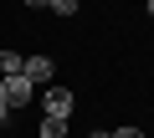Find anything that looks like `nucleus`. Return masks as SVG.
Listing matches in <instances>:
<instances>
[{
    "label": "nucleus",
    "mask_w": 154,
    "mask_h": 138,
    "mask_svg": "<svg viewBox=\"0 0 154 138\" xmlns=\"http://www.w3.org/2000/svg\"><path fill=\"white\" fill-rule=\"evenodd\" d=\"M72 107H77V97H72V87H62V82H51L46 92H41V118H72Z\"/></svg>",
    "instance_id": "f257e3e1"
},
{
    "label": "nucleus",
    "mask_w": 154,
    "mask_h": 138,
    "mask_svg": "<svg viewBox=\"0 0 154 138\" xmlns=\"http://www.w3.org/2000/svg\"><path fill=\"white\" fill-rule=\"evenodd\" d=\"M31 97H36V87H31L26 77H5V82H0V102H5L11 113H16V107H26Z\"/></svg>",
    "instance_id": "f03ea898"
},
{
    "label": "nucleus",
    "mask_w": 154,
    "mask_h": 138,
    "mask_svg": "<svg viewBox=\"0 0 154 138\" xmlns=\"http://www.w3.org/2000/svg\"><path fill=\"white\" fill-rule=\"evenodd\" d=\"M51 56H26V66H21V77L31 82V87H51Z\"/></svg>",
    "instance_id": "7ed1b4c3"
},
{
    "label": "nucleus",
    "mask_w": 154,
    "mask_h": 138,
    "mask_svg": "<svg viewBox=\"0 0 154 138\" xmlns=\"http://www.w3.org/2000/svg\"><path fill=\"white\" fill-rule=\"evenodd\" d=\"M21 66H26V56H21L16 46H5V51H0V72H5V77H21Z\"/></svg>",
    "instance_id": "20e7f679"
},
{
    "label": "nucleus",
    "mask_w": 154,
    "mask_h": 138,
    "mask_svg": "<svg viewBox=\"0 0 154 138\" xmlns=\"http://www.w3.org/2000/svg\"><path fill=\"white\" fill-rule=\"evenodd\" d=\"M41 138H67V123L62 118H41Z\"/></svg>",
    "instance_id": "39448f33"
},
{
    "label": "nucleus",
    "mask_w": 154,
    "mask_h": 138,
    "mask_svg": "<svg viewBox=\"0 0 154 138\" xmlns=\"http://www.w3.org/2000/svg\"><path fill=\"white\" fill-rule=\"evenodd\" d=\"M46 5H51L57 16H77V0H46Z\"/></svg>",
    "instance_id": "423d86ee"
},
{
    "label": "nucleus",
    "mask_w": 154,
    "mask_h": 138,
    "mask_svg": "<svg viewBox=\"0 0 154 138\" xmlns=\"http://www.w3.org/2000/svg\"><path fill=\"white\" fill-rule=\"evenodd\" d=\"M113 138H144V128H134V123H123V128H113Z\"/></svg>",
    "instance_id": "0eeeda50"
},
{
    "label": "nucleus",
    "mask_w": 154,
    "mask_h": 138,
    "mask_svg": "<svg viewBox=\"0 0 154 138\" xmlns=\"http://www.w3.org/2000/svg\"><path fill=\"white\" fill-rule=\"evenodd\" d=\"M0 123H11V107H5V102H0Z\"/></svg>",
    "instance_id": "6e6552de"
},
{
    "label": "nucleus",
    "mask_w": 154,
    "mask_h": 138,
    "mask_svg": "<svg viewBox=\"0 0 154 138\" xmlns=\"http://www.w3.org/2000/svg\"><path fill=\"white\" fill-rule=\"evenodd\" d=\"M93 138H113V133H108V128H93Z\"/></svg>",
    "instance_id": "1a4fd4ad"
},
{
    "label": "nucleus",
    "mask_w": 154,
    "mask_h": 138,
    "mask_svg": "<svg viewBox=\"0 0 154 138\" xmlns=\"http://www.w3.org/2000/svg\"><path fill=\"white\" fill-rule=\"evenodd\" d=\"M26 5H46V0H26Z\"/></svg>",
    "instance_id": "9d476101"
},
{
    "label": "nucleus",
    "mask_w": 154,
    "mask_h": 138,
    "mask_svg": "<svg viewBox=\"0 0 154 138\" xmlns=\"http://www.w3.org/2000/svg\"><path fill=\"white\" fill-rule=\"evenodd\" d=\"M149 10H154V0H149Z\"/></svg>",
    "instance_id": "9b49d317"
}]
</instances>
